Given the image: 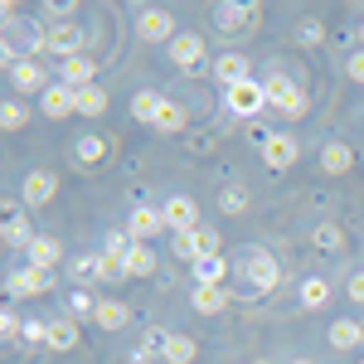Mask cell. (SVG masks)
I'll return each instance as SVG.
<instances>
[{
  "instance_id": "6da1fadb",
  "label": "cell",
  "mask_w": 364,
  "mask_h": 364,
  "mask_svg": "<svg viewBox=\"0 0 364 364\" xmlns=\"http://www.w3.org/2000/svg\"><path fill=\"white\" fill-rule=\"evenodd\" d=\"M267 102H272V107H277L282 117H287V122H296V117H306V92H301V87L291 83V78H287V73H272V78H267Z\"/></svg>"
},
{
  "instance_id": "7a4b0ae2",
  "label": "cell",
  "mask_w": 364,
  "mask_h": 364,
  "mask_svg": "<svg viewBox=\"0 0 364 364\" xmlns=\"http://www.w3.org/2000/svg\"><path fill=\"white\" fill-rule=\"evenodd\" d=\"M224 107L233 117H257L267 107V87L257 83V78H248V83H238V87H224Z\"/></svg>"
},
{
  "instance_id": "3957f363",
  "label": "cell",
  "mask_w": 364,
  "mask_h": 364,
  "mask_svg": "<svg viewBox=\"0 0 364 364\" xmlns=\"http://www.w3.org/2000/svg\"><path fill=\"white\" fill-rule=\"evenodd\" d=\"M5 287H10V296H20V301H25V296H44V291H49V287H54V272H44V267H15V272H10V277H5Z\"/></svg>"
},
{
  "instance_id": "277c9868",
  "label": "cell",
  "mask_w": 364,
  "mask_h": 364,
  "mask_svg": "<svg viewBox=\"0 0 364 364\" xmlns=\"http://www.w3.org/2000/svg\"><path fill=\"white\" fill-rule=\"evenodd\" d=\"M296 156H301L296 136H287V132L262 136V166H267V170H291V166H296Z\"/></svg>"
},
{
  "instance_id": "5b68a950",
  "label": "cell",
  "mask_w": 364,
  "mask_h": 364,
  "mask_svg": "<svg viewBox=\"0 0 364 364\" xmlns=\"http://www.w3.org/2000/svg\"><path fill=\"white\" fill-rule=\"evenodd\" d=\"M243 272H248L252 291H272V287L282 282V267H277V257H272V252H262V248H252V252H248V262H243Z\"/></svg>"
},
{
  "instance_id": "8992f818",
  "label": "cell",
  "mask_w": 364,
  "mask_h": 364,
  "mask_svg": "<svg viewBox=\"0 0 364 364\" xmlns=\"http://www.w3.org/2000/svg\"><path fill=\"white\" fill-rule=\"evenodd\" d=\"M161 219H166L170 233H190V228H199V209L190 195H170L166 204H161Z\"/></svg>"
},
{
  "instance_id": "52a82bcc",
  "label": "cell",
  "mask_w": 364,
  "mask_h": 364,
  "mask_svg": "<svg viewBox=\"0 0 364 364\" xmlns=\"http://www.w3.org/2000/svg\"><path fill=\"white\" fill-rule=\"evenodd\" d=\"M122 228H127V238H132V243H151V238L166 228V219H161V209H151V204H136V209L127 214V224H122Z\"/></svg>"
},
{
  "instance_id": "ba28073f",
  "label": "cell",
  "mask_w": 364,
  "mask_h": 364,
  "mask_svg": "<svg viewBox=\"0 0 364 364\" xmlns=\"http://www.w3.org/2000/svg\"><path fill=\"white\" fill-rule=\"evenodd\" d=\"M78 49H83V29H78V25L44 29V54H58L63 63H68V58H78Z\"/></svg>"
},
{
  "instance_id": "9c48e42d",
  "label": "cell",
  "mask_w": 364,
  "mask_h": 364,
  "mask_svg": "<svg viewBox=\"0 0 364 364\" xmlns=\"http://www.w3.org/2000/svg\"><path fill=\"white\" fill-rule=\"evenodd\" d=\"M170 63H175V68H199V63H204V39H199L195 29L170 39Z\"/></svg>"
},
{
  "instance_id": "30bf717a",
  "label": "cell",
  "mask_w": 364,
  "mask_h": 364,
  "mask_svg": "<svg viewBox=\"0 0 364 364\" xmlns=\"http://www.w3.org/2000/svg\"><path fill=\"white\" fill-rule=\"evenodd\" d=\"M54 195H58V180L49 175V170H29V175H25V190H20V199H25L29 209H39V204H49Z\"/></svg>"
},
{
  "instance_id": "8fae6325",
  "label": "cell",
  "mask_w": 364,
  "mask_h": 364,
  "mask_svg": "<svg viewBox=\"0 0 364 364\" xmlns=\"http://www.w3.org/2000/svg\"><path fill=\"white\" fill-rule=\"evenodd\" d=\"M68 112H78V92L68 83H49L44 87V117L49 122H63Z\"/></svg>"
},
{
  "instance_id": "7c38bea8",
  "label": "cell",
  "mask_w": 364,
  "mask_h": 364,
  "mask_svg": "<svg viewBox=\"0 0 364 364\" xmlns=\"http://www.w3.org/2000/svg\"><path fill=\"white\" fill-rule=\"evenodd\" d=\"M136 34L141 39H175V15L170 10H141V20H136Z\"/></svg>"
},
{
  "instance_id": "4fadbf2b",
  "label": "cell",
  "mask_w": 364,
  "mask_h": 364,
  "mask_svg": "<svg viewBox=\"0 0 364 364\" xmlns=\"http://www.w3.org/2000/svg\"><path fill=\"white\" fill-rule=\"evenodd\" d=\"M58 73H63L58 83H68L73 92H78V87H92V78H97V63H92L87 54H78V58H68V63H63Z\"/></svg>"
},
{
  "instance_id": "5bb4252c",
  "label": "cell",
  "mask_w": 364,
  "mask_h": 364,
  "mask_svg": "<svg viewBox=\"0 0 364 364\" xmlns=\"http://www.w3.org/2000/svg\"><path fill=\"white\" fill-rule=\"evenodd\" d=\"M214 78H219L224 87L248 83V58H243V54H219V58H214Z\"/></svg>"
},
{
  "instance_id": "9a60e30c",
  "label": "cell",
  "mask_w": 364,
  "mask_h": 364,
  "mask_svg": "<svg viewBox=\"0 0 364 364\" xmlns=\"http://www.w3.org/2000/svg\"><path fill=\"white\" fill-rule=\"evenodd\" d=\"M10 83L20 87V92H44V68H39V63H34V58H20V63H15V68H10Z\"/></svg>"
},
{
  "instance_id": "2e32d148",
  "label": "cell",
  "mask_w": 364,
  "mask_h": 364,
  "mask_svg": "<svg viewBox=\"0 0 364 364\" xmlns=\"http://www.w3.org/2000/svg\"><path fill=\"white\" fill-rule=\"evenodd\" d=\"M199 355V345L190 336H161V360L166 364H190Z\"/></svg>"
},
{
  "instance_id": "e0dca14e",
  "label": "cell",
  "mask_w": 364,
  "mask_h": 364,
  "mask_svg": "<svg viewBox=\"0 0 364 364\" xmlns=\"http://www.w3.org/2000/svg\"><path fill=\"white\" fill-rule=\"evenodd\" d=\"M350 166H355V146H345V141H331V146L321 151V170H326V175H345Z\"/></svg>"
},
{
  "instance_id": "ac0fdd59",
  "label": "cell",
  "mask_w": 364,
  "mask_h": 364,
  "mask_svg": "<svg viewBox=\"0 0 364 364\" xmlns=\"http://www.w3.org/2000/svg\"><path fill=\"white\" fill-rule=\"evenodd\" d=\"M25 257H29V267H44V272H54V262L63 257V248H58L54 238H39V233H34V243L25 248Z\"/></svg>"
},
{
  "instance_id": "d6986e66",
  "label": "cell",
  "mask_w": 364,
  "mask_h": 364,
  "mask_svg": "<svg viewBox=\"0 0 364 364\" xmlns=\"http://www.w3.org/2000/svg\"><path fill=\"white\" fill-rule=\"evenodd\" d=\"M102 267H107L102 252H83V257L68 262V277H73V282H97V277H102Z\"/></svg>"
},
{
  "instance_id": "ffe728a7",
  "label": "cell",
  "mask_w": 364,
  "mask_h": 364,
  "mask_svg": "<svg viewBox=\"0 0 364 364\" xmlns=\"http://www.w3.org/2000/svg\"><path fill=\"white\" fill-rule=\"evenodd\" d=\"M78 321H73V316H68V321H49V340H44V345H49V350H73V345H78Z\"/></svg>"
},
{
  "instance_id": "44dd1931",
  "label": "cell",
  "mask_w": 364,
  "mask_h": 364,
  "mask_svg": "<svg viewBox=\"0 0 364 364\" xmlns=\"http://www.w3.org/2000/svg\"><path fill=\"white\" fill-rule=\"evenodd\" d=\"M224 306H228L224 287H199V282H195V311H199V316H219Z\"/></svg>"
},
{
  "instance_id": "7402d4cb",
  "label": "cell",
  "mask_w": 364,
  "mask_h": 364,
  "mask_svg": "<svg viewBox=\"0 0 364 364\" xmlns=\"http://www.w3.org/2000/svg\"><path fill=\"white\" fill-rule=\"evenodd\" d=\"M331 345H336V350H355V345H364V326L350 321V316L336 321V326H331Z\"/></svg>"
},
{
  "instance_id": "603a6c76",
  "label": "cell",
  "mask_w": 364,
  "mask_h": 364,
  "mask_svg": "<svg viewBox=\"0 0 364 364\" xmlns=\"http://www.w3.org/2000/svg\"><path fill=\"white\" fill-rule=\"evenodd\" d=\"M122 267H127V277H151V272H156V252L146 248V243H132V252H127Z\"/></svg>"
},
{
  "instance_id": "cb8c5ba5",
  "label": "cell",
  "mask_w": 364,
  "mask_h": 364,
  "mask_svg": "<svg viewBox=\"0 0 364 364\" xmlns=\"http://www.w3.org/2000/svg\"><path fill=\"white\" fill-rule=\"evenodd\" d=\"M224 277H228L224 257H199V262H195V282H199V287H224Z\"/></svg>"
},
{
  "instance_id": "d4e9b609",
  "label": "cell",
  "mask_w": 364,
  "mask_h": 364,
  "mask_svg": "<svg viewBox=\"0 0 364 364\" xmlns=\"http://www.w3.org/2000/svg\"><path fill=\"white\" fill-rule=\"evenodd\" d=\"M102 156H107V141L102 136H78L73 141V161H78V166H97Z\"/></svg>"
},
{
  "instance_id": "484cf974",
  "label": "cell",
  "mask_w": 364,
  "mask_h": 364,
  "mask_svg": "<svg viewBox=\"0 0 364 364\" xmlns=\"http://www.w3.org/2000/svg\"><path fill=\"white\" fill-rule=\"evenodd\" d=\"M161 107H166V102H161L156 92H136V97H132V117H136V122H146V127H156Z\"/></svg>"
},
{
  "instance_id": "4316f807",
  "label": "cell",
  "mask_w": 364,
  "mask_h": 364,
  "mask_svg": "<svg viewBox=\"0 0 364 364\" xmlns=\"http://www.w3.org/2000/svg\"><path fill=\"white\" fill-rule=\"evenodd\" d=\"M326 301H331V282H326V277H306V282H301V306L321 311Z\"/></svg>"
},
{
  "instance_id": "83f0119b",
  "label": "cell",
  "mask_w": 364,
  "mask_h": 364,
  "mask_svg": "<svg viewBox=\"0 0 364 364\" xmlns=\"http://www.w3.org/2000/svg\"><path fill=\"white\" fill-rule=\"evenodd\" d=\"M78 112L83 117H102L107 112V92L92 83V87H78Z\"/></svg>"
},
{
  "instance_id": "f1b7e54d",
  "label": "cell",
  "mask_w": 364,
  "mask_h": 364,
  "mask_svg": "<svg viewBox=\"0 0 364 364\" xmlns=\"http://www.w3.org/2000/svg\"><path fill=\"white\" fill-rule=\"evenodd\" d=\"M102 331H122L127 326V306L122 301H97V316H92Z\"/></svg>"
},
{
  "instance_id": "f546056e",
  "label": "cell",
  "mask_w": 364,
  "mask_h": 364,
  "mask_svg": "<svg viewBox=\"0 0 364 364\" xmlns=\"http://www.w3.org/2000/svg\"><path fill=\"white\" fill-rule=\"evenodd\" d=\"M180 127H185V107L166 102V107H161V117H156V132H161V136H175Z\"/></svg>"
},
{
  "instance_id": "4dcf8cb0",
  "label": "cell",
  "mask_w": 364,
  "mask_h": 364,
  "mask_svg": "<svg viewBox=\"0 0 364 364\" xmlns=\"http://www.w3.org/2000/svg\"><path fill=\"white\" fill-rule=\"evenodd\" d=\"M127 252H132V238H127V228H112V233H107V248H102V257H112V262H127Z\"/></svg>"
},
{
  "instance_id": "1f68e13d",
  "label": "cell",
  "mask_w": 364,
  "mask_h": 364,
  "mask_svg": "<svg viewBox=\"0 0 364 364\" xmlns=\"http://www.w3.org/2000/svg\"><path fill=\"white\" fill-rule=\"evenodd\" d=\"M25 122H29V107H25V102H5V107H0V127H5V132H20Z\"/></svg>"
},
{
  "instance_id": "d6a6232c",
  "label": "cell",
  "mask_w": 364,
  "mask_h": 364,
  "mask_svg": "<svg viewBox=\"0 0 364 364\" xmlns=\"http://www.w3.org/2000/svg\"><path fill=\"white\" fill-rule=\"evenodd\" d=\"M5 243H10V248H29V243H34V233H29L25 219H5Z\"/></svg>"
},
{
  "instance_id": "836d02e7",
  "label": "cell",
  "mask_w": 364,
  "mask_h": 364,
  "mask_svg": "<svg viewBox=\"0 0 364 364\" xmlns=\"http://www.w3.org/2000/svg\"><path fill=\"white\" fill-rule=\"evenodd\" d=\"M68 316H97V296H92V291H83V287H78V291H73V296H68Z\"/></svg>"
},
{
  "instance_id": "e575fe53",
  "label": "cell",
  "mask_w": 364,
  "mask_h": 364,
  "mask_svg": "<svg viewBox=\"0 0 364 364\" xmlns=\"http://www.w3.org/2000/svg\"><path fill=\"white\" fill-rule=\"evenodd\" d=\"M340 243H345V233H340V224H316V248L336 252Z\"/></svg>"
},
{
  "instance_id": "d590c367",
  "label": "cell",
  "mask_w": 364,
  "mask_h": 364,
  "mask_svg": "<svg viewBox=\"0 0 364 364\" xmlns=\"http://www.w3.org/2000/svg\"><path fill=\"white\" fill-rule=\"evenodd\" d=\"M219 209H224V214H238V209H248V190H224V195H219Z\"/></svg>"
},
{
  "instance_id": "8d00e7d4",
  "label": "cell",
  "mask_w": 364,
  "mask_h": 364,
  "mask_svg": "<svg viewBox=\"0 0 364 364\" xmlns=\"http://www.w3.org/2000/svg\"><path fill=\"white\" fill-rule=\"evenodd\" d=\"M20 331H25V321H20L15 311H5V316H0V336L10 340V336H20Z\"/></svg>"
},
{
  "instance_id": "74e56055",
  "label": "cell",
  "mask_w": 364,
  "mask_h": 364,
  "mask_svg": "<svg viewBox=\"0 0 364 364\" xmlns=\"http://www.w3.org/2000/svg\"><path fill=\"white\" fill-rule=\"evenodd\" d=\"M345 291H350V301H355V306H364V272H350Z\"/></svg>"
},
{
  "instance_id": "f35d334b",
  "label": "cell",
  "mask_w": 364,
  "mask_h": 364,
  "mask_svg": "<svg viewBox=\"0 0 364 364\" xmlns=\"http://www.w3.org/2000/svg\"><path fill=\"white\" fill-rule=\"evenodd\" d=\"M345 73H350L355 83H364V49H360V54H350V63H345Z\"/></svg>"
},
{
  "instance_id": "ab89813d",
  "label": "cell",
  "mask_w": 364,
  "mask_h": 364,
  "mask_svg": "<svg viewBox=\"0 0 364 364\" xmlns=\"http://www.w3.org/2000/svg\"><path fill=\"white\" fill-rule=\"evenodd\" d=\"M321 39V25H301V44H316Z\"/></svg>"
},
{
  "instance_id": "60d3db41",
  "label": "cell",
  "mask_w": 364,
  "mask_h": 364,
  "mask_svg": "<svg viewBox=\"0 0 364 364\" xmlns=\"http://www.w3.org/2000/svg\"><path fill=\"white\" fill-rule=\"evenodd\" d=\"M291 364H311V360H291Z\"/></svg>"
},
{
  "instance_id": "b9f144b4",
  "label": "cell",
  "mask_w": 364,
  "mask_h": 364,
  "mask_svg": "<svg viewBox=\"0 0 364 364\" xmlns=\"http://www.w3.org/2000/svg\"><path fill=\"white\" fill-rule=\"evenodd\" d=\"M360 44H364V25H360Z\"/></svg>"
}]
</instances>
